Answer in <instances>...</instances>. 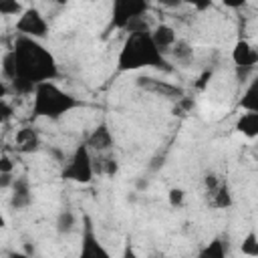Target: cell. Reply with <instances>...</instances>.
<instances>
[{"label": "cell", "mask_w": 258, "mask_h": 258, "mask_svg": "<svg viewBox=\"0 0 258 258\" xmlns=\"http://www.w3.org/2000/svg\"><path fill=\"white\" fill-rule=\"evenodd\" d=\"M210 79H212V69H206L202 75H200V79H198V83H196V89H206V85L210 83Z\"/></svg>", "instance_id": "f1b7e54d"}, {"label": "cell", "mask_w": 258, "mask_h": 258, "mask_svg": "<svg viewBox=\"0 0 258 258\" xmlns=\"http://www.w3.org/2000/svg\"><path fill=\"white\" fill-rule=\"evenodd\" d=\"M135 85L139 89H145V91H151V93H157L165 99H173V101H179L183 95V91L175 85H169L165 81H157V79H151V77H137L135 79Z\"/></svg>", "instance_id": "ba28073f"}, {"label": "cell", "mask_w": 258, "mask_h": 258, "mask_svg": "<svg viewBox=\"0 0 258 258\" xmlns=\"http://www.w3.org/2000/svg\"><path fill=\"white\" fill-rule=\"evenodd\" d=\"M238 105H240V109H244L248 113H258V77L248 83Z\"/></svg>", "instance_id": "e0dca14e"}, {"label": "cell", "mask_w": 258, "mask_h": 258, "mask_svg": "<svg viewBox=\"0 0 258 258\" xmlns=\"http://www.w3.org/2000/svg\"><path fill=\"white\" fill-rule=\"evenodd\" d=\"M198 258H226V246L222 238H214L212 242H208L200 252Z\"/></svg>", "instance_id": "ffe728a7"}, {"label": "cell", "mask_w": 258, "mask_h": 258, "mask_svg": "<svg viewBox=\"0 0 258 258\" xmlns=\"http://www.w3.org/2000/svg\"><path fill=\"white\" fill-rule=\"evenodd\" d=\"M123 258H137V252H135V248L131 246V242L127 240L125 242V246H123V254H121Z\"/></svg>", "instance_id": "4dcf8cb0"}, {"label": "cell", "mask_w": 258, "mask_h": 258, "mask_svg": "<svg viewBox=\"0 0 258 258\" xmlns=\"http://www.w3.org/2000/svg\"><path fill=\"white\" fill-rule=\"evenodd\" d=\"M26 8L16 0H0V14L2 16H16L22 14Z\"/></svg>", "instance_id": "7402d4cb"}, {"label": "cell", "mask_w": 258, "mask_h": 258, "mask_svg": "<svg viewBox=\"0 0 258 258\" xmlns=\"http://www.w3.org/2000/svg\"><path fill=\"white\" fill-rule=\"evenodd\" d=\"M194 109V99L191 97H181L179 101H175L173 105V115H185Z\"/></svg>", "instance_id": "cb8c5ba5"}, {"label": "cell", "mask_w": 258, "mask_h": 258, "mask_svg": "<svg viewBox=\"0 0 258 258\" xmlns=\"http://www.w3.org/2000/svg\"><path fill=\"white\" fill-rule=\"evenodd\" d=\"M210 6H212L210 0H206V2H194V8H196V10H206V8H210Z\"/></svg>", "instance_id": "e575fe53"}, {"label": "cell", "mask_w": 258, "mask_h": 258, "mask_svg": "<svg viewBox=\"0 0 258 258\" xmlns=\"http://www.w3.org/2000/svg\"><path fill=\"white\" fill-rule=\"evenodd\" d=\"M149 10V4L145 0H115L113 8H111V28H119L125 30L127 24L133 18L145 16V12Z\"/></svg>", "instance_id": "5b68a950"}, {"label": "cell", "mask_w": 258, "mask_h": 258, "mask_svg": "<svg viewBox=\"0 0 258 258\" xmlns=\"http://www.w3.org/2000/svg\"><path fill=\"white\" fill-rule=\"evenodd\" d=\"M149 187V179H145V177H137V181H135V189L137 191H143V189H147Z\"/></svg>", "instance_id": "d6a6232c"}, {"label": "cell", "mask_w": 258, "mask_h": 258, "mask_svg": "<svg viewBox=\"0 0 258 258\" xmlns=\"http://www.w3.org/2000/svg\"><path fill=\"white\" fill-rule=\"evenodd\" d=\"M240 252L244 256L250 258H258V234L256 232H248L244 236V240L240 242Z\"/></svg>", "instance_id": "44dd1931"}, {"label": "cell", "mask_w": 258, "mask_h": 258, "mask_svg": "<svg viewBox=\"0 0 258 258\" xmlns=\"http://www.w3.org/2000/svg\"><path fill=\"white\" fill-rule=\"evenodd\" d=\"M232 60H234L236 69H248V71H254V67L258 64V46H252L248 40L240 38V40L234 44Z\"/></svg>", "instance_id": "30bf717a"}, {"label": "cell", "mask_w": 258, "mask_h": 258, "mask_svg": "<svg viewBox=\"0 0 258 258\" xmlns=\"http://www.w3.org/2000/svg\"><path fill=\"white\" fill-rule=\"evenodd\" d=\"M220 183H222V181H220V177H218L216 173H206V177H204L206 191H214V189H216Z\"/></svg>", "instance_id": "484cf974"}, {"label": "cell", "mask_w": 258, "mask_h": 258, "mask_svg": "<svg viewBox=\"0 0 258 258\" xmlns=\"http://www.w3.org/2000/svg\"><path fill=\"white\" fill-rule=\"evenodd\" d=\"M147 67L165 71V73L173 71V67L167 62L165 54H161L157 50V46L153 44L151 32L129 34L119 50V56H117V71L127 73V71H139V69H147Z\"/></svg>", "instance_id": "7a4b0ae2"}, {"label": "cell", "mask_w": 258, "mask_h": 258, "mask_svg": "<svg viewBox=\"0 0 258 258\" xmlns=\"http://www.w3.org/2000/svg\"><path fill=\"white\" fill-rule=\"evenodd\" d=\"M12 194H10V208L12 210H26L34 196H32V187H30V181L26 175H18L12 183Z\"/></svg>", "instance_id": "8fae6325"}, {"label": "cell", "mask_w": 258, "mask_h": 258, "mask_svg": "<svg viewBox=\"0 0 258 258\" xmlns=\"http://www.w3.org/2000/svg\"><path fill=\"white\" fill-rule=\"evenodd\" d=\"M208 194V206L210 208H216V210H228L232 206V194H230V187L228 183H220L214 191H206Z\"/></svg>", "instance_id": "5bb4252c"}, {"label": "cell", "mask_w": 258, "mask_h": 258, "mask_svg": "<svg viewBox=\"0 0 258 258\" xmlns=\"http://www.w3.org/2000/svg\"><path fill=\"white\" fill-rule=\"evenodd\" d=\"M22 252H24V254H28L30 258H36V248H34V244H30V242H24Z\"/></svg>", "instance_id": "836d02e7"}, {"label": "cell", "mask_w": 258, "mask_h": 258, "mask_svg": "<svg viewBox=\"0 0 258 258\" xmlns=\"http://www.w3.org/2000/svg\"><path fill=\"white\" fill-rule=\"evenodd\" d=\"M16 30H18V36H28L38 40L48 36V22L36 8H26L16 20Z\"/></svg>", "instance_id": "8992f818"}, {"label": "cell", "mask_w": 258, "mask_h": 258, "mask_svg": "<svg viewBox=\"0 0 258 258\" xmlns=\"http://www.w3.org/2000/svg\"><path fill=\"white\" fill-rule=\"evenodd\" d=\"M161 165H163V155H157V157H153V159H151L149 169H151V171H157Z\"/></svg>", "instance_id": "1f68e13d"}, {"label": "cell", "mask_w": 258, "mask_h": 258, "mask_svg": "<svg viewBox=\"0 0 258 258\" xmlns=\"http://www.w3.org/2000/svg\"><path fill=\"white\" fill-rule=\"evenodd\" d=\"M14 179H16V177H12V173H0V187H2V189L12 187Z\"/></svg>", "instance_id": "f546056e"}, {"label": "cell", "mask_w": 258, "mask_h": 258, "mask_svg": "<svg viewBox=\"0 0 258 258\" xmlns=\"http://www.w3.org/2000/svg\"><path fill=\"white\" fill-rule=\"evenodd\" d=\"M169 54H171L177 62L187 64V62L191 60V56H194V46H191L185 38H177V42L173 44V48L169 50Z\"/></svg>", "instance_id": "d6986e66"}, {"label": "cell", "mask_w": 258, "mask_h": 258, "mask_svg": "<svg viewBox=\"0 0 258 258\" xmlns=\"http://www.w3.org/2000/svg\"><path fill=\"white\" fill-rule=\"evenodd\" d=\"M93 169L97 175H107L113 177L119 171V161L113 155H105V153H95L93 155Z\"/></svg>", "instance_id": "9a60e30c"}, {"label": "cell", "mask_w": 258, "mask_h": 258, "mask_svg": "<svg viewBox=\"0 0 258 258\" xmlns=\"http://www.w3.org/2000/svg\"><path fill=\"white\" fill-rule=\"evenodd\" d=\"M79 258H111V254L107 252V248L97 238L93 220L87 214L83 216V234H81V252H79Z\"/></svg>", "instance_id": "52a82bcc"}, {"label": "cell", "mask_w": 258, "mask_h": 258, "mask_svg": "<svg viewBox=\"0 0 258 258\" xmlns=\"http://www.w3.org/2000/svg\"><path fill=\"white\" fill-rule=\"evenodd\" d=\"M16 151L18 153H34L40 149V137L36 133V129L32 127H22L16 131V139H14Z\"/></svg>", "instance_id": "4fadbf2b"}, {"label": "cell", "mask_w": 258, "mask_h": 258, "mask_svg": "<svg viewBox=\"0 0 258 258\" xmlns=\"http://www.w3.org/2000/svg\"><path fill=\"white\" fill-rule=\"evenodd\" d=\"M167 200H169V206H171V208H179V206H183L185 191H183L181 187H171L169 194H167Z\"/></svg>", "instance_id": "d4e9b609"}, {"label": "cell", "mask_w": 258, "mask_h": 258, "mask_svg": "<svg viewBox=\"0 0 258 258\" xmlns=\"http://www.w3.org/2000/svg\"><path fill=\"white\" fill-rule=\"evenodd\" d=\"M6 258H30V256L24 254V252H16V250H12V252L6 254Z\"/></svg>", "instance_id": "d590c367"}, {"label": "cell", "mask_w": 258, "mask_h": 258, "mask_svg": "<svg viewBox=\"0 0 258 258\" xmlns=\"http://www.w3.org/2000/svg\"><path fill=\"white\" fill-rule=\"evenodd\" d=\"M54 228L58 234H71L75 228H77V214L69 208H62L58 214H56V220H54Z\"/></svg>", "instance_id": "ac0fdd59"}, {"label": "cell", "mask_w": 258, "mask_h": 258, "mask_svg": "<svg viewBox=\"0 0 258 258\" xmlns=\"http://www.w3.org/2000/svg\"><path fill=\"white\" fill-rule=\"evenodd\" d=\"M77 107H83V103L52 81L40 83L32 95V119L44 117L50 121H58Z\"/></svg>", "instance_id": "3957f363"}, {"label": "cell", "mask_w": 258, "mask_h": 258, "mask_svg": "<svg viewBox=\"0 0 258 258\" xmlns=\"http://www.w3.org/2000/svg\"><path fill=\"white\" fill-rule=\"evenodd\" d=\"M151 38H153V44L157 46V50H159L161 54H169V50H171L173 44L177 42L175 30H173L169 24H157V26L151 30Z\"/></svg>", "instance_id": "7c38bea8"}, {"label": "cell", "mask_w": 258, "mask_h": 258, "mask_svg": "<svg viewBox=\"0 0 258 258\" xmlns=\"http://www.w3.org/2000/svg\"><path fill=\"white\" fill-rule=\"evenodd\" d=\"M236 131L250 139L258 137V113H242L236 121Z\"/></svg>", "instance_id": "2e32d148"}, {"label": "cell", "mask_w": 258, "mask_h": 258, "mask_svg": "<svg viewBox=\"0 0 258 258\" xmlns=\"http://www.w3.org/2000/svg\"><path fill=\"white\" fill-rule=\"evenodd\" d=\"M10 117H12V107H10V103L6 99H2L0 101V121L6 123Z\"/></svg>", "instance_id": "83f0119b"}, {"label": "cell", "mask_w": 258, "mask_h": 258, "mask_svg": "<svg viewBox=\"0 0 258 258\" xmlns=\"http://www.w3.org/2000/svg\"><path fill=\"white\" fill-rule=\"evenodd\" d=\"M12 171H14L12 159L8 157V153H2L0 155V173H12Z\"/></svg>", "instance_id": "4316f807"}, {"label": "cell", "mask_w": 258, "mask_h": 258, "mask_svg": "<svg viewBox=\"0 0 258 258\" xmlns=\"http://www.w3.org/2000/svg\"><path fill=\"white\" fill-rule=\"evenodd\" d=\"M129 34H143V32H151L153 28L149 26V22L145 20V16H139V18H133L129 24H127V28H125Z\"/></svg>", "instance_id": "603a6c76"}, {"label": "cell", "mask_w": 258, "mask_h": 258, "mask_svg": "<svg viewBox=\"0 0 258 258\" xmlns=\"http://www.w3.org/2000/svg\"><path fill=\"white\" fill-rule=\"evenodd\" d=\"M87 147L95 153H107L109 149H113L115 145V139H113V133L109 129V125L105 121H101L89 135H87Z\"/></svg>", "instance_id": "9c48e42d"}, {"label": "cell", "mask_w": 258, "mask_h": 258, "mask_svg": "<svg viewBox=\"0 0 258 258\" xmlns=\"http://www.w3.org/2000/svg\"><path fill=\"white\" fill-rule=\"evenodd\" d=\"M155 258H167V256H155Z\"/></svg>", "instance_id": "8d00e7d4"}, {"label": "cell", "mask_w": 258, "mask_h": 258, "mask_svg": "<svg viewBox=\"0 0 258 258\" xmlns=\"http://www.w3.org/2000/svg\"><path fill=\"white\" fill-rule=\"evenodd\" d=\"M60 177L64 181H75V183H89L95 177L93 153L87 147V143H79L75 147V151L71 153L69 161L60 169Z\"/></svg>", "instance_id": "277c9868"}, {"label": "cell", "mask_w": 258, "mask_h": 258, "mask_svg": "<svg viewBox=\"0 0 258 258\" xmlns=\"http://www.w3.org/2000/svg\"><path fill=\"white\" fill-rule=\"evenodd\" d=\"M16 58V79L10 83L16 95H34L40 83L58 79V64L48 48L28 36H16L12 46Z\"/></svg>", "instance_id": "6da1fadb"}]
</instances>
